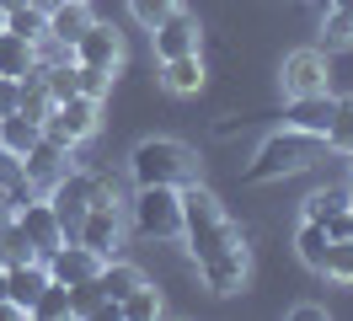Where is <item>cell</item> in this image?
Masks as SVG:
<instances>
[{
	"label": "cell",
	"mask_w": 353,
	"mask_h": 321,
	"mask_svg": "<svg viewBox=\"0 0 353 321\" xmlns=\"http://www.w3.org/2000/svg\"><path fill=\"white\" fill-rule=\"evenodd\" d=\"M182 241L199 262L209 295H241L246 278H252V257H246L241 231L230 225V214L220 209V198L203 188V182H188L182 188Z\"/></svg>",
	"instance_id": "cell-1"
},
{
	"label": "cell",
	"mask_w": 353,
	"mask_h": 321,
	"mask_svg": "<svg viewBox=\"0 0 353 321\" xmlns=\"http://www.w3.org/2000/svg\"><path fill=\"white\" fill-rule=\"evenodd\" d=\"M321 150L327 139L321 134H305V128H279V134H268L257 155H252V166L241 171V182H284V177H300L321 161Z\"/></svg>",
	"instance_id": "cell-2"
},
{
	"label": "cell",
	"mask_w": 353,
	"mask_h": 321,
	"mask_svg": "<svg viewBox=\"0 0 353 321\" xmlns=\"http://www.w3.org/2000/svg\"><path fill=\"white\" fill-rule=\"evenodd\" d=\"M129 177L134 188H188V182H199V155L182 145V139H139L129 150Z\"/></svg>",
	"instance_id": "cell-3"
},
{
	"label": "cell",
	"mask_w": 353,
	"mask_h": 321,
	"mask_svg": "<svg viewBox=\"0 0 353 321\" xmlns=\"http://www.w3.org/2000/svg\"><path fill=\"white\" fill-rule=\"evenodd\" d=\"M75 241H86L91 252L112 257L123 246V204H118V188L97 177V198H91V209L81 214V225H75Z\"/></svg>",
	"instance_id": "cell-4"
},
{
	"label": "cell",
	"mask_w": 353,
	"mask_h": 321,
	"mask_svg": "<svg viewBox=\"0 0 353 321\" xmlns=\"http://www.w3.org/2000/svg\"><path fill=\"white\" fill-rule=\"evenodd\" d=\"M134 231L139 235H150V241H176L182 235V188H139L134 193Z\"/></svg>",
	"instance_id": "cell-5"
},
{
	"label": "cell",
	"mask_w": 353,
	"mask_h": 321,
	"mask_svg": "<svg viewBox=\"0 0 353 321\" xmlns=\"http://www.w3.org/2000/svg\"><path fill=\"white\" fill-rule=\"evenodd\" d=\"M97 124H102V102L75 91V97H65V102H54V113L43 118V134L59 139V145H81V139L97 134Z\"/></svg>",
	"instance_id": "cell-6"
},
{
	"label": "cell",
	"mask_w": 353,
	"mask_h": 321,
	"mask_svg": "<svg viewBox=\"0 0 353 321\" xmlns=\"http://www.w3.org/2000/svg\"><path fill=\"white\" fill-rule=\"evenodd\" d=\"M102 262H108V257H102V252H91L86 241H75V235H70V241H59V246L43 257L48 278H54V284H70V289H75V284H91Z\"/></svg>",
	"instance_id": "cell-7"
},
{
	"label": "cell",
	"mask_w": 353,
	"mask_h": 321,
	"mask_svg": "<svg viewBox=\"0 0 353 321\" xmlns=\"http://www.w3.org/2000/svg\"><path fill=\"white\" fill-rule=\"evenodd\" d=\"M91 198H97V177H91V171H65V177L48 188V204H54V214H59L65 235H75L81 214L91 209Z\"/></svg>",
	"instance_id": "cell-8"
},
{
	"label": "cell",
	"mask_w": 353,
	"mask_h": 321,
	"mask_svg": "<svg viewBox=\"0 0 353 321\" xmlns=\"http://www.w3.org/2000/svg\"><path fill=\"white\" fill-rule=\"evenodd\" d=\"M17 225H22L27 241L38 246V257H48L59 241H70L65 225H59V214H54V204H48V198H38V193H27L22 204H17Z\"/></svg>",
	"instance_id": "cell-9"
},
{
	"label": "cell",
	"mask_w": 353,
	"mask_h": 321,
	"mask_svg": "<svg viewBox=\"0 0 353 321\" xmlns=\"http://www.w3.org/2000/svg\"><path fill=\"white\" fill-rule=\"evenodd\" d=\"M75 64H86V70H102V75H118V64H123V38L112 32L108 21H91L86 32L75 38Z\"/></svg>",
	"instance_id": "cell-10"
},
{
	"label": "cell",
	"mask_w": 353,
	"mask_h": 321,
	"mask_svg": "<svg viewBox=\"0 0 353 321\" xmlns=\"http://www.w3.org/2000/svg\"><path fill=\"white\" fill-rule=\"evenodd\" d=\"M284 97H310V91H327V54L321 48H294L279 70Z\"/></svg>",
	"instance_id": "cell-11"
},
{
	"label": "cell",
	"mask_w": 353,
	"mask_h": 321,
	"mask_svg": "<svg viewBox=\"0 0 353 321\" xmlns=\"http://www.w3.org/2000/svg\"><path fill=\"white\" fill-rule=\"evenodd\" d=\"M22 171H27V188L38 193V188H54L59 177L70 171V145H59V139H38V145L22 155Z\"/></svg>",
	"instance_id": "cell-12"
},
{
	"label": "cell",
	"mask_w": 353,
	"mask_h": 321,
	"mask_svg": "<svg viewBox=\"0 0 353 321\" xmlns=\"http://www.w3.org/2000/svg\"><path fill=\"white\" fill-rule=\"evenodd\" d=\"M150 43H155V59L199 54V21H193L188 11H182V6H176L166 21H155V27H150Z\"/></svg>",
	"instance_id": "cell-13"
},
{
	"label": "cell",
	"mask_w": 353,
	"mask_h": 321,
	"mask_svg": "<svg viewBox=\"0 0 353 321\" xmlns=\"http://www.w3.org/2000/svg\"><path fill=\"white\" fill-rule=\"evenodd\" d=\"M86 27H91L86 0H54V6H48V38H54V43L75 48V38H81Z\"/></svg>",
	"instance_id": "cell-14"
},
{
	"label": "cell",
	"mask_w": 353,
	"mask_h": 321,
	"mask_svg": "<svg viewBox=\"0 0 353 321\" xmlns=\"http://www.w3.org/2000/svg\"><path fill=\"white\" fill-rule=\"evenodd\" d=\"M327 124H332V91L289 97V128H305V134H321V139H327Z\"/></svg>",
	"instance_id": "cell-15"
},
{
	"label": "cell",
	"mask_w": 353,
	"mask_h": 321,
	"mask_svg": "<svg viewBox=\"0 0 353 321\" xmlns=\"http://www.w3.org/2000/svg\"><path fill=\"white\" fill-rule=\"evenodd\" d=\"M48 284V268L43 257H32V262H17V268H6V300H17L22 311H32V300H38V289Z\"/></svg>",
	"instance_id": "cell-16"
},
{
	"label": "cell",
	"mask_w": 353,
	"mask_h": 321,
	"mask_svg": "<svg viewBox=\"0 0 353 321\" xmlns=\"http://www.w3.org/2000/svg\"><path fill=\"white\" fill-rule=\"evenodd\" d=\"M161 86H166L172 97H193V91H203V59H199V54L161 59Z\"/></svg>",
	"instance_id": "cell-17"
},
{
	"label": "cell",
	"mask_w": 353,
	"mask_h": 321,
	"mask_svg": "<svg viewBox=\"0 0 353 321\" xmlns=\"http://www.w3.org/2000/svg\"><path fill=\"white\" fill-rule=\"evenodd\" d=\"M38 70V43L17 38V32H6L0 27V75H11V81H27Z\"/></svg>",
	"instance_id": "cell-18"
},
{
	"label": "cell",
	"mask_w": 353,
	"mask_h": 321,
	"mask_svg": "<svg viewBox=\"0 0 353 321\" xmlns=\"http://www.w3.org/2000/svg\"><path fill=\"white\" fill-rule=\"evenodd\" d=\"M327 246H332V231L321 225V220H305V214H300V231H294V252H300V262H305L310 273H321V262H327Z\"/></svg>",
	"instance_id": "cell-19"
},
{
	"label": "cell",
	"mask_w": 353,
	"mask_h": 321,
	"mask_svg": "<svg viewBox=\"0 0 353 321\" xmlns=\"http://www.w3.org/2000/svg\"><path fill=\"white\" fill-rule=\"evenodd\" d=\"M139 284H145V273H139L134 262H118V257H108V262L97 268V289H102V300H112V305L129 295V289H139Z\"/></svg>",
	"instance_id": "cell-20"
},
{
	"label": "cell",
	"mask_w": 353,
	"mask_h": 321,
	"mask_svg": "<svg viewBox=\"0 0 353 321\" xmlns=\"http://www.w3.org/2000/svg\"><path fill=\"white\" fill-rule=\"evenodd\" d=\"M43 139V124L38 118H27V113H11V118H0V145L11 150V155H27V150Z\"/></svg>",
	"instance_id": "cell-21"
},
{
	"label": "cell",
	"mask_w": 353,
	"mask_h": 321,
	"mask_svg": "<svg viewBox=\"0 0 353 321\" xmlns=\"http://www.w3.org/2000/svg\"><path fill=\"white\" fill-rule=\"evenodd\" d=\"M6 32H17V38H27V43L48 38V11L38 6V0H22V6L6 11Z\"/></svg>",
	"instance_id": "cell-22"
},
{
	"label": "cell",
	"mask_w": 353,
	"mask_h": 321,
	"mask_svg": "<svg viewBox=\"0 0 353 321\" xmlns=\"http://www.w3.org/2000/svg\"><path fill=\"white\" fill-rule=\"evenodd\" d=\"M27 316H38V321H70V316H75L70 284H54V278H48L43 289H38V300H32V311H27Z\"/></svg>",
	"instance_id": "cell-23"
},
{
	"label": "cell",
	"mask_w": 353,
	"mask_h": 321,
	"mask_svg": "<svg viewBox=\"0 0 353 321\" xmlns=\"http://www.w3.org/2000/svg\"><path fill=\"white\" fill-rule=\"evenodd\" d=\"M316 38H321V43H316L321 54H343V48H353V17H348V11H337V6H327Z\"/></svg>",
	"instance_id": "cell-24"
},
{
	"label": "cell",
	"mask_w": 353,
	"mask_h": 321,
	"mask_svg": "<svg viewBox=\"0 0 353 321\" xmlns=\"http://www.w3.org/2000/svg\"><path fill=\"white\" fill-rule=\"evenodd\" d=\"M118 316H123V321H155V316H161V289L145 278L139 289H129V295L118 300Z\"/></svg>",
	"instance_id": "cell-25"
},
{
	"label": "cell",
	"mask_w": 353,
	"mask_h": 321,
	"mask_svg": "<svg viewBox=\"0 0 353 321\" xmlns=\"http://www.w3.org/2000/svg\"><path fill=\"white\" fill-rule=\"evenodd\" d=\"M327 150H353V91L348 97H332V124H327Z\"/></svg>",
	"instance_id": "cell-26"
},
{
	"label": "cell",
	"mask_w": 353,
	"mask_h": 321,
	"mask_svg": "<svg viewBox=\"0 0 353 321\" xmlns=\"http://www.w3.org/2000/svg\"><path fill=\"white\" fill-rule=\"evenodd\" d=\"M353 204H348V193H337V188H321V193H310L305 204H300V214L305 220H321V225H332V220H343Z\"/></svg>",
	"instance_id": "cell-27"
},
{
	"label": "cell",
	"mask_w": 353,
	"mask_h": 321,
	"mask_svg": "<svg viewBox=\"0 0 353 321\" xmlns=\"http://www.w3.org/2000/svg\"><path fill=\"white\" fill-rule=\"evenodd\" d=\"M0 193L11 198V209L32 193V188H27V171H22V155H11L6 145H0Z\"/></svg>",
	"instance_id": "cell-28"
},
{
	"label": "cell",
	"mask_w": 353,
	"mask_h": 321,
	"mask_svg": "<svg viewBox=\"0 0 353 321\" xmlns=\"http://www.w3.org/2000/svg\"><path fill=\"white\" fill-rule=\"evenodd\" d=\"M321 273H327V278H337V284H353V235H332Z\"/></svg>",
	"instance_id": "cell-29"
},
{
	"label": "cell",
	"mask_w": 353,
	"mask_h": 321,
	"mask_svg": "<svg viewBox=\"0 0 353 321\" xmlns=\"http://www.w3.org/2000/svg\"><path fill=\"white\" fill-rule=\"evenodd\" d=\"M32 257H38V246H32V241H27V231L11 220V231L0 235V268H17V262H32Z\"/></svg>",
	"instance_id": "cell-30"
},
{
	"label": "cell",
	"mask_w": 353,
	"mask_h": 321,
	"mask_svg": "<svg viewBox=\"0 0 353 321\" xmlns=\"http://www.w3.org/2000/svg\"><path fill=\"white\" fill-rule=\"evenodd\" d=\"M176 11V0H129V17L139 27H155V21H166Z\"/></svg>",
	"instance_id": "cell-31"
},
{
	"label": "cell",
	"mask_w": 353,
	"mask_h": 321,
	"mask_svg": "<svg viewBox=\"0 0 353 321\" xmlns=\"http://www.w3.org/2000/svg\"><path fill=\"white\" fill-rule=\"evenodd\" d=\"M11 113H22V81L0 75V118H11Z\"/></svg>",
	"instance_id": "cell-32"
},
{
	"label": "cell",
	"mask_w": 353,
	"mask_h": 321,
	"mask_svg": "<svg viewBox=\"0 0 353 321\" xmlns=\"http://www.w3.org/2000/svg\"><path fill=\"white\" fill-rule=\"evenodd\" d=\"M75 70H81V97H97V102H102L112 75H102V70H86V64H75Z\"/></svg>",
	"instance_id": "cell-33"
},
{
	"label": "cell",
	"mask_w": 353,
	"mask_h": 321,
	"mask_svg": "<svg viewBox=\"0 0 353 321\" xmlns=\"http://www.w3.org/2000/svg\"><path fill=\"white\" fill-rule=\"evenodd\" d=\"M289 316H294V321H327V305H294Z\"/></svg>",
	"instance_id": "cell-34"
},
{
	"label": "cell",
	"mask_w": 353,
	"mask_h": 321,
	"mask_svg": "<svg viewBox=\"0 0 353 321\" xmlns=\"http://www.w3.org/2000/svg\"><path fill=\"white\" fill-rule=\"evenodd\" d=\"M11 220H17V209H11V198H6V193H0V235L11 231Z\"/></svg>",
	"instance_id": "cell-35"
},
{
	"label": "cell",
	"mask_w": 353,
	"mask_h": 321,
	"mask_svg": "<svg viewBox=\"0 0 353 321\" xmlns=\"http://www.w3.org/2000/svg\"><path fill=\"white\" fill-rule=\"evenodd\" d=\"M332 6H337V11H348V17H353V0H332Z\"/></svg>",
	"instance_id": "cell-36"
},
{
	"label": "cell",
	"mask_w": 353,
	"mask_h": 321,
	"mask_svg": "<svg viewBox=\"0 0 353 321\" xmlns=\"http://www.w3.org/2000/svg\"><path fill=\"white\" fill-rule=\"evenodd\" d=\"M0 6H6V11H11V6H22V0H0Z\"/></svg>",
	"instance_id": "cell-37"
},
{
	"label": "cell",
	"mask_w": 353,
	"mask_h": 321,
	"mask_svg": "<svg viewBox=\"0 0 353 321\" xmlns=\"http://www.w3.org/2000/svg\"><path fill=\"white\" fill-rule=\"evenodd\" d=\"M0 27H6V6H0Z\"/></svg>",
	"instance_id": "cell-38"
},
{
	"label": "cell",
	"mask_w": 353,
	"mask_h": 321,
	"mask_svg": "<svg viewBox=\"0 0 353 321\" xmlns=\"http://www.w3.org/2000/svg\"><path fill=\"white\" fill-rule=\"evenodd\" d=\"M316 6H321V11H327V6H332V0H316Z\"/></svg>",
	"instance_id": "cell-39"
},
{
	"label": "cell",
	"mask_w": 353,
	"mask_h": 321,
	"mask_svg": "<svg viewBox=\"0 0 353 321\" xmlns=\"http://www.w3.org/2000/svg\"><path fill=\"white\" fill-rule=\"evenodd\" d=\"M348 204H353V193H348Z\"/></svg>",
	"instance_id": "cell-40"
},
{
	"label": "cell",
	"mask_w": 353,
	"mask_h": 321,
	"mask_svg": "<svg viewBox=\"0 0 353 321\" xmlns=\"http://www.w3.org/2000/svg\"><path fill=\"white\" fill-rule=\"evenodd\" d=\"M348 155H353V150H348Z\"/></svg>",
	"instance_id": "cell-41"
}]
</instances>
